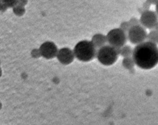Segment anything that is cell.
Wrapping results in <instances>:
<instances>
[{"label":"cell","mask_w":158,"mask_h":125,"mask_svg":"<svg viewBox=\"0 0 158 125\" xmlns=\"http://www.w3.org/2000/svg\"><path fill=\"white\" fill-rule=\"evenodd\" d=\"M132 57L135 65L143 70H150L158 64L157 45L146 41L133 49Z\"/></svg>","instance_id":"6da1fadb"},{"label":"cell","mask_w":158,"mask_h":125,"mask_svg":"<svg viewBox=\"0 0 158 125\" xmlns=\"http://www.w3.org/2000/svg\"><path fill=\"white\" fill-rule=\"evenodd\" d=\"M97 51L93 42L88 40L79 41L73 48L75 57L83 62L91 61L96 57Z\"/></svg>","instance_id":"7a4b0ae2"},{"label":"cell","mask_w":158,"mask_h":125,"mask_svg":"<svg viewBox=\"0 0 158 125\" xmlns=\"http://www.w3.org/2000/svg\"><path fill=\"white\" fill-rule=\"evenodd\" d=\"M118 55L116 48L110 45H106L98 50L96 57L102 65L110 66L115 63Z\"/></svg>","instance_id":"3957f363"},{"label":"cell","mask_w":158,"mask_h":125,"mask_svg":"<svg viewBox=\"0 0 158 125\" xmlns=\"http://www.w3.org/2000/svg\"><path fill=\"white\" fill-rule=\"evenodd\" d=\"M107 41L109 44L115 48H121L124 46L128 39L126 32L120 28L110 30L106 35Z\"/></svg>","instance_id":"277c9868"},{"label":"cell","mask_w":158,"mask_h":125,"mask_svg":"<svg viewBox=\"0 0 158 125\" xmlns=\"http://www.w3.org/2000/svg\"><path fill=\"white\" fill-rule=\"evenodd\" d=\"M127 35L128 39L131 44L138 45L146 40L148 33L146 28L142 25H139L131 26Z\"/></svg>","instance_id":"5b68a950"},{"label":"cell","mask_w":158,"mask_h":125,"mask_svg":"<svg viewBox=\"0 0 158 125\" xmlns=\"http://www.w3.org/2000/svg\"><path fill=\"white\" fill-rule=\"evenodd\" d=\"M139 22L141 25L145 28L155 30L158 23V15L152 10H146L141 14Z\"/></svg>","instance_id":"8992f818"},{"label":"cell","mask_w":158,"mask_h":125,"mask_svg":"<svg viewBox=\"0 0 158 125\" xmlns=\"http://www.w3.org/2000/svg\"><path fill=\"white\" fill-rule=\"evenodd\" d=\"M39 49L41 56L46 59H52L56 57L59 50L57 46L52 41L43 42Z\"/></svg>","instance_id":"52a82bcc"},{"label":"cell","mask_w":158,"mask_h":125,"mask_svg":"<svg viewBox=\"0 0 158 125\" xmlns=\"http://www.w3.org/2000/svg\"><path fill=\"white\" fill-rule=\"evenodd\" d=\"M56 57L60 63L67 65L71 63L75 57L73 50L68 47H63L58 50Z\"/></svg>","instance_id":"ba28073f"},{"label":"cell","mask_w":158,"mask_h":125,"mask_svg":"<svg viewBox=\"0 0 158 125\" xmlns=\"http://www.w3.org/2000/svg\"><path fill=\"white\" fill-rule=\"evenodd\" d=\"M94 45L96 49H100L101 47L106 46V43L107 42L106 36L102 34H94L91 41Z\"/></svg>","instance_id":"9c48e42d"},{"label":"cell","mask_w":158,"mask_h":125,"mask_svg":"<svg viewBox=\"0 0 158 125\" xmlns=\"http://www.w3.org/2000/svg\"><path fill=\"white\" fill-rule=\"evenodd\" d=\"M146 41L158 44V31L157 30H152L148 34Z\"/></svg>","instance_id":"30bf717a"},{"label":"cell","mask_w":158,"mask_h":125,"mask_svg":"<svg viewBox=\"0 0 158 125\" xmlns=\"http://www.w3.org/2000/svg\"><path fill=\"white\" fill-rule=\"evenodd\" d=\"M133 49L131 48V46L128 45H125L120 49V55L124 58L131 57L133 55Z\"/></svg>","instance_id":"8fae6325"},{"label":"cell","mask_w":158,"mask_h":125,"mask_svg":"<svg viewBox=\"0 0 158 125\" xmlns=\"http://www.w3.org/2000/svg\"><path fill=\"white\" fill-rule=\"evenodd\" d=\"M135 63L132 57H125L122 60V65L128 70H132L134 68Z\"/></svg>","instance_id":"7c38bea8"},{"label":"cell","mask_w":158,"mask_h":125,"mask_svg":"<svg viewBox=\"0 0 158 125\" xmlns=\"http://www.w3.org/2000/svg\"><path fill=\"white\" fill-rule=\"evenodd\" d=\"M13 12L15 15L18 16H22L25 12V9L23 7L17 5L13 8Z\"/></svg>","instance_id":"4fadbf2b"},{"label":"cell","mask_w":158,"mask_h":125,"mask_svg":"<svg viewBox=\"0 0 158 125\" xmlns=\"http://www.w3.org/2000/svg\"><path fill=\"white\" fill-rule=\"evenodd\" d=\"M19 0H1V2L3 3L7 7H14L18 4Z\"/></svg>","instance_id":"5bb4252c"},{"label":"cell","mask_w":158,"mask_h":125,"mask_svg":"<svg viewBox=\"0 0 158 125\" xmlns=\"http://www.w3.org/2000/svg\"><path fill=\"white\" fill-rule=\"evenodd\" d=\"M130 28H131V26L129 23V22H123L120 25V28L127 33L129 30L130 29Z\"/></svg>","instance_id":"9a60e30c"},{"label":"cell","mask_w":158,"mask_h":125,"mask_svg":"<svg viewBox=\"0 0 158 125\" xmlns=\"http://www.w3.org/2000/svg\"><path fill=\"white\" fill-rule=\"evenodd\" d=\"M129 23L131 26H135V25H141L140 24V22H139V20L137 19L136 18H135V17H133L131 18L129 21Z\"/></svg>","instance_id":"2e32d148"},{"label":"cell","mask_w":158,"mask_h":125,"mask_svg":"<svg viewBox=\"0 0 158 125\" xmlns=\"http://www.w3.org/2000/svg\"><path fill=\"white\" fill-rule=\"evenodd\" d=\"M31 56L34 58H38L40 57L41 56V53H40V49H33L32 51H31Z\"/></svg>","instance_id":"e0dca14e"},{"label":"cell","mask_w":158,"mask_h":125,"mask_svg":"<svg viewBox=\"0 0 158 125\" xmlns=\"http://www.w3.org/2000/svg\"><path fill=\"white\" fill-rule=\"evenodd\" d=\"M27 0H19L17 5L24 7L27 4Z\"/></svg>","instance_id":"ac0fdd59"},{"label":"cell","mask_w":158,"mask_h":125,"mask_svg":"<svg viewBox=\"0 0 158 125\" xmlns=\"http://www.w3.org/2000/svg\"><path fill=\"white\" fill-rule=\"evenodd\" d=\"M7 8H8V7H7L6 5H4L3 3L1 2V10L2 12H5V11L7 10Z\"/></svg>","instance_id":"d6986e66"},{"label":"cell","mask_w":158,"mask_h":125,"mask_svg":"<svg viewBox=\"0 0 158 125\" xmlns=\"http://www.w3.org/2000/svg\"><path fill=\"white\" fill-rule=\"evenodd\" d=\"M148 2H149L150 4H153V5H156L158 2V0H146Z\"/></svg>","instance_id":"ffe728a7"},{"label":"cell","mask_w":158,"mask_h":125,"mask_svg":"<svg viewBox=\"0 0 158 125\" xmlns=\"http://www.w3.org/2000/svg\"><path fill=\"white\" fill-rule=\"evenodd\" d=\"M155 9H156V12L157 14L158 15V2H157V4L156 5V8H155Z\"/></svg>","instance_id":"44dd1931"},{"label":"cell","mask_w":158,"mask_h":125,"mask_svg":"<svg viewBox=\"0 0 158 125\" xmlns=\"http://www.w3.org/2000/svg\"><path fill=\"white\" fill-rule=\"evenodd\" d=\"M156 30H157L158 31V23H157V26H156Z\"/></svg>","instance_id":"7402d4cb"}]
</instances>
